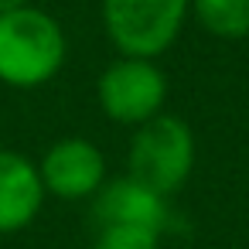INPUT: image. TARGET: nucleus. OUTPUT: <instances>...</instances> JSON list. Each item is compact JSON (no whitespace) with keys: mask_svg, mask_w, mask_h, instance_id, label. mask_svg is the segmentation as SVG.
<instances>
[{"mask_svg":"<svg viewBox=\"0 0 249 249\" xmlns=\"http://www.w3.org/2000/svg\"><path fill=\"white\" fill-rule=\"evenodd\" d=\"M65 62V35L58 21L38 7L0 14V82L14 89L45 86Z\"/></svg>","mask_w":249,"mask_h":249,"instance_id":"1","label":"nucleus"},{"mask_svg":"<svg viewBox=\"0 0 249 249\" xmlns=\"http://www.w3.org/2000/svg\"><path fill=\"white\" fill-rule=\"evenodd\" d=\"M195 164V140L184 120L178 116H154L143 123L130 147V178L154 195L178 191Z\"/></svg>","mask_w":249,"mask_h":249,"instance_id":"2","label":"nucleus"},{"mask_svg":"<svg viewBox=\"0 0 249 249\" xmlns=\"http://www.w3.org/2000/svg\"><path fill=\"white\" fill-rule=\"evenodd\" d=\"M191 0H103V18L113 45L126 58L160 55L181 31Z\"/></svg>","mask_w":249,"mask_h":249,"instance_id":"3","label":"nucleus"},{"mask_svg":"<svg viewBox=\"0 0 249 249\" xmlns=\"http://www.w3.org/2000/svg\"><path fill=\"white\" fill-rule=\"evenodd\" d=\"M164 75L147 58L113 62L99 79V106L116 123H150L164 103Z\"/></svg>","mask_w":249,"mask_h":249,"instance_id":"4","label":"nucleus"},{"mask_svg":"<svg viewBox=\"0 0 249 249\" xmlns=\"http://www.w3.org/2000/svg\"><path fill=\"white\" fill-rule=\"evenodd\" d=\"M38 174H41L45 191L72 201V198H89L103 188L106 160H103L99 147H92L89 140L72 137V140H58L45 154Z\"/></svg>","mask_w":249,"mask_h":249,"instance_id":"5","label":"nucleus"},{"mask_svg":"<svg viewBox=\"0 0 249 249\" xmlns=\"http://www.w3.org/2000/svg\"><path fill=\"white\" fill-rule=\"evenodd\" d=\"M92 218L99 229L103 225H140V229L164 232L167 205L150 188L137 184L133 178H123V181H109L106 188H99L96 205H92Z\"/></svg>","mask_w":249,"mask_h":249,"instance_id":"6","label":"nucleus"},{"mask_svg":"<svg viewBox=\"0 0 249 249\" xmlns=\"http://www.w3.org/2000/svg\"><path fill=\"white\" fill-rule=\"evenodd\" d=\"M41 198L45 184L38 167L18 150H0V232H21L31 225Z\"/></svg>","mask_w":249,"mask_h":249,"instance_id":"7","label":"nucleus"},{"mask_svg":"<svg viewBox=\"0 0 249 249\" xmlns=\"http://www.w3.org/2000/svg\"><path fill=\"white\" fill-rule=\"evenodd\" d=\"M201 24L218 38L249 35V0H191Z\"/></svg>","mask_w":249,"mask_h":249,"instance_id":"8","label":"nucleus"},{"mask_svg":"<svg viewBox=\"0 0 249 249\" xmlns=\"http://www.w3.org/2000/svg\"><path fill=\"white\" fill-rule=\"evenodd\" d=\"M160 232L140 225H103L96 232L92 249H157Z\"/></svg>","mask_w":249,"mask_h":249,"instance_id":"9","label":"nucleus"},{"mask_svg":"<svg viewBox=\"0 0 249 249\" xmlns=\"http://www.w3.org/2000/svg\"><path fill=\"white\" fill-rule=\"evenodd\" d=\"M14 7H24V4H21V0H0V14H4V11H14Z\"/></svg>","mask_w":249,"mask_h":249,"instance_id":"10","label":"nucleus"}]
</instances>
